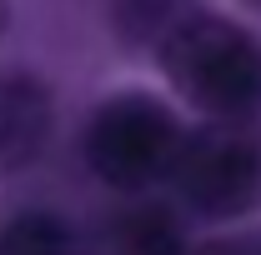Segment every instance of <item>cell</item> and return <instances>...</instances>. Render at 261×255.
<instances>
[{
    "label": "cell",
    "mask_w": 261,
    "mask_h": 255,
    "mask_svg": "<svg viewBox=\"0 0 261 255\" xmlns=\"http://www.w3.org/2000/svg\"><path fill=\"white\" fill-rule=\"evenodd\" d=\"M161 70L176 95L211 120H236L261 110V45L251 30L221 15H176L161 35Z\"/></svg>",
    "instance_id": "1"
},
{
    "label": "cell",
    "mask_w": 261,
    "mask_h": 255,
    "mask_svg": "<svg viewBox=\"0 0 261 255\" xmlns=\"http://www.w3.org/2000/svg\"><path fill=\"white\" fill-rule=\"evenodd\" d=\"M171 185L186 210L206 220H236L261 210V120H206L176 150Z\"/></svg>",
    "instance_id": "2"
},
{
    "label": "cell",
    "mask_w": 261,
    "mask_h": 255,
    "mask_svg": "<svg viewBox=\"0 0 261 255\" xmlns=\"http://www.w3.org/2000/svg\"><path fill=\"white\" fill-rule=\"evenodd\" d=\"M181 140H186V130L161 100L126 90V95H111L91 115V125H86V165L111 190L141 195L151 185H161V180H171Z\"/></svg>",
    "instance_id": "3"
},
{
    "label": "cell",
    "mask_w": 261,
    "mask_h": 255,
    "mask_svg": "<svg viewBox=\"0 0 261 255\" xmlns=\"http://www.w3.org/2000/svg\"><path fill=\"white\" fill-rule=\"evenodd\" d=\"M56 125L50 90L35 75H0V170L31 165Z\"/></svg>",
    "instance_id": "4"
},
{
    "label": "cell",
    "mask_w": 261,
    "mask_h": 255,
    "mask_svg": "<svg viewBox=\"0 0 261 255\" xmlns=\"http://www.w3.org/2000/svg\"><path fill=\"white\" fill-rule=\"evenodd\" d=\"M100 255H186V230L176 220V210H166L156 200H130L111 220L100 225Z\"/></svg>",
    "instance_id": "5"
},
{
    "label": "cell",
    "mask_w": 261,
    "mask_h": 255,
    "mask_svg": "<svg viewBox=\"0 0 261 255\" xmlns=\"http://www.w3.org/2000/svg\"><path fill=\"white\" fill-rule=\"evenodd\" d=\"M0 255H75V235L61 215L25 210L10 225H0Z\"/></svg>",
    "instance_id": "6"
},
{
    "label": "cell",
    "mask_w": 261,
    "mask_h": 255,
    "mask_svg": "<svg viewBox=\"0 0 261 255\" xmlns=\"http://www.w3.org/2000/svg\"><path fill=\"white\" fill-rule=\"evenodd\" d=\"M116 25L126 40H151L176 25V5L171 0H116Z\"/></svg>",
    "instance_id": "7"
},
{
    "label": "cell",
    "mask_w": 261,
    "mask_h": 255,
    "mask_svg": "<svg viewBox=\"0 0 261 255\" xmlns=\"http://www.w3.org/2000/svg\"><path fill=\"white\" fill-rule=\"evenodd\" d=\"M186 255H261V235H231V240H206Z\"/></svg>",
    "instance_id": "8"
},
{
    "label": "cell",
    "mask_w": 261,
    "mask_h": 255,
    "mask_svg": "<svg viewBox=\"0 0 261 255\" xmlns=\"http://www.w3.org/2000/svg\"><path fill=\"white\" fill-rule=\"evenodd\" d=\"M241 5H246V10H256V15H261V0H241Z\"/></svg>",
    "instance_id": "9"
},
{
    "label": "cell",
    "mask_w": 261,
    "mask_h": 255,
    "mask_svg": "<svg viewBox=\"0 0 261 255\" xmlns=\"http://www.w3.org/2000/svg\"><path fill=\"white\" fill-rule=\"evenodd\" d=\"M0 25H5V5H0Z\"/></svg>",
    "instance_id": "10"
}]
</instances>
